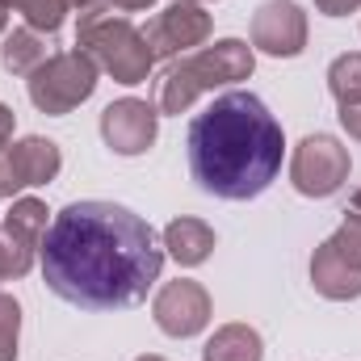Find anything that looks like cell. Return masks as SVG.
<instances>
[{"mask_svg":"<svg viewBox=\"0 0 361 361\" xmlns=\"http://www.w3.org/2000/svg\"><path fill=\"white\" fill-rule=\"evenodd\" d=\"M47 286L80 311H122L160 281L164 248L147 219L118 202L63 206L38 248Z\"/></svg>","mask_w":361,"mask_h":361,"instance_id":"cell-1","label":"cell"},{"mask_svg":"<svg viewBox=\"0 0 361 361\" xmlns=\"http://www.w3.org/2000/svg\"><path fill=\"white\" fill-rule=\"evenodd\" d=\"M185 147H189V173L206 193L223 202H248L277 180L286 135L261 97L223 92L214 97L210 109H202L189 122Z\"/></svg>","mask_w":361,"mask_h":361,"instance_id":"cell-2","label":"cell"},{"mask_svg":"<svg viewBox=\"0 0 361 361\" xmlns=\"http://www.w3.org/2000/svg\"><path fill=\"white\" fill-rule=\"evenodd\" d=\"M76 47L101 72H109L118 85H143L152 76V68H156V55H152L143 30L130 25L126 17H118L109 0H97L80 13Z\"/></svg>","mask_w":361,"mask_h":361,"instance_id":"cell-3","label":"cell"},{"mask_svg":"<svg viewBox=\"0 0 361 361\" xmlns=\"http://www.w3.org/2000/svg\"><path fill=\"white\" fill-rule=\"evenodd\" d=\"M257 68V55L248 42L240 38H219L214 47L189 55L169 68V76L160 80V109L164 114H185L202 92L219 89V85H235V80H248Z\"/></svg>","mask_w":361,"mask_h":361,"instance_id":"cell-4","label":"cell"},{"mask_svg":"<svg viewBox=\"0 0 361 361\" xmlns=\"http://www.w3.org/2000/svg\"><path fill=\"white\" fill-rule=\"evenodd\" d=\"M97 63H92L89 55L76 47V51H59V55H51L34 76H25L30 80V101L42 109V114H51V118H63V114H72L76 105H85L92 92H97Z\"/></svg>","mask_w":361,"mask_h":361,"instance_id":"cell-5","label":"cell"},{"mask_svg":"<svg viewBox=\"0 0 361 361\" xmlns=\"http://www.w3.org/2000/svg\"><path fill=\"white\" fill-rule=\"evenodd\" d=\"M349 147L332 135H307L298 147H294V160H290V180L302 197H332L345 180H349Z\"/></svg>","mask_w":361,"mask_h":361,"instance_id":"cell-6","label":"cell"},{"mask_svg":"<svg viewBox=\"0 0 361 361\" xmlns=\"http://www.w3.org/2000/svg\"><path fill=\"white\" fill-rule=\"evenodd\" d=\"M210 30H214V21H210V13L202 4L177 0L164 13L152 17V25L143 30V38H147V47H152L156 59H177L189 47H202L210 38Z\"/></svg>","mask_w":361,"mask_h":361,"instance_id":"cell-7","label":"cell"},{"mask_svg":"<svg viewBox=\"0 0 361 361\" xmlns=\"http://www.w3.org/2000/svg\"><path fill=\"white\" fill-rule=\"evenodd\" d=\"M152 315H156V328L164 336L189 341V336H197L210 324V294H206L202 281L177 277V281L160 286V294L152 302Z\"/></svg>","mask_w":361,"mask_h":361,"instance_id":"cell-8","label":"cell"},{"mask_svg":"<svg viewBox=\"0 0 361 361\" xmlns=\"http://www.w3.org/2000/svg\"><path fill=\"white\" fill-rule=\"evenodd\" d=\"M156 130H160V114L139 97H122L101 109V139L118 156H143L156 143Z\"/></svg>","mask_w":361,"mask_h":361,"instance_id":"cell-9","label":"cell"},{"mask_svg":"<svg viewBox=\"0 0 361 361\" xmlns=\"http://www.w3.org/2000/svg\"><path fill=\"white\" fill-rule=\"evenodd\" d=\"M252 47L273 59H294L307 47V13L294 0H269L252 17Z\"/></svg>","mask_w":361,"mask_h":361,"instance_id":"cell-10","label":"cell"},{"mask_svg":"<svg viewBox=\"0 0 361 361\" xmlns=\"http://www.w3.org/2000/svg\"><path fill=\"white\" fill-rule=\"evenodd\" d=\"M311 286L324 294V298H332V302H349V298H361V269L357 265H349L328 240L315 248V257H311Z\"/></svg>","mask_w":361,"mask_h":361,"instance_id":"cell-11","label":"cell"},{"mask_svg":"<svg viewBox=\"0 0 361 361\" xmlns=\"http://www.w3.org/2000/svg\"><path fill=\"white\" fill-rule=\"evenodd\" d=\"M8 156H13V169H17L21 185H47V180L59 177V169H63L59 143L42 139V135H25L21 143L8 147Z\"/></svg>","mask_w":361,"mask_h":361,"instance_id":"cell-12","label":"cell"},{"mask_svg":"<svg viewBox=\"0 0 361 361\" xmlns=\"http://www.w3.org/2000/svg\"><path fill=\"white\" fill-rule=\"evenodd\" d=\"M164 248H169V257L177 265L193 269V265L210 261V252H214V227L202 223V219H173L164 227Z\"/></svg>","mask_w":361,"mask_h":361,"instance_id":"cell-13","label":"cell"},{"mask_svg":"<svg viewBox=\"0 0 361 361\" xmlns=\"http://www.w3.org/2000/svg\"><path fill=\"white\" fill-rule=\"evenodd\" d=\"M202 361H265V341L248 324H223L206 341Z\"/></svg>","mask_w":361,"mask_h":361,"instance_id":"cell-14","label":"cell"},{"mask_svg":"<svg viewBox=\"0 0 361 361\" xmlns=\"http://www.w3.org/2000/svg\"><path fill=\"white\" fill-rule=\"evenodd\" d=\"M47 202H38V197H17L13 202V210L4 214V223H0V231H8L13 240H21L25 248H42V240H47Z\"/></svg>","mask_w":361,"mask_h":361,"instance_id":"cell-15","label":"cell"},{"mask_svg":"<svg viewBox=\"0 0 361 361\" xmlns=\"http://www.w3.org/2000/svg\"><path fill=\"white\" fill-rule=\"evenodd\" d=\"M0 59H4V68H8L13 76H34L51 55H47L42 34H38V30H30V25H21V30H13V34L4 38Z\"/></svg>","mask_w":361,"mask_h":361,"instance_id":"cell-16","label":"cell"},{"mask_svg":"<svg viewBox=\"0 0 361 361\" xmlns=\"http://www.w3.org/2000/svg\"><path fill=\"white\" fill-rule=\"evenodd\" d=\"M328 89H332V97H336L341 105L361 101V55L357 51H353V55H341V59L328 68Z\"/></svg>","mask_w":361,"mask_h":361,"instance_id":"cell-17","label":"cell"},{"mask_svg":"<svg viewBox=\"0 0 361 361\" xmlns=\"http://www.w3.org/2000/svg\"><path fill=\"white\" fill-rule=\"evenodd\" d=\"M17 13H25V25L38 30V34H55L63 25V13L68 4L63 0H8Z\"/></svg>","mask_w":361,"mask_h":361,"instance_id":"cell-18","label":"cell"},{"mask_svg":"<svg viewBox=\"0 0 361 361\" xmlns=\"http://www.w3.org/2000/svg\"><path fill=\"white\" fill-rule=\"evenodd\" d=\"M34 248H25L21 240H13L8 231H0V281H17L34 269Z\"/></svg>","mask_w":361,"mask_h":361,"instance_id":"cell-19","label":"cell"},{"mask_svg":"<svg viewBox=\"0 0 361 361\" xmlns=\"http://www.w3.org/2000/svg\"><path fill=\"white\" fill-rule=\"evenodd\" d=\"M17 336H21V302L13 294H0V361H17Z\"/></svg>","mask_w":361,"mask_h":361,"instance_id":"cell-20","label":"cell"},{"mask_svg":"<svg viewBox=\"0 0 361 361\" xmlns=\"http://www.w3.org/2000/svg\"><path fill=\"white\" fill-rule=\"evenodd\" d=\"M328 244H332L349 265H357V269H361V223H357V219H345V223L328 235Z\"/></svg>","mask_w":361,"mask_h":361,"instance_id":"cell-21","label":"cell"},{"mask_svg":"<svg viewBox=\"0 0 361 361\" xmlns=\"http://www.w3.org/2000/svg\"><path fill=\"white\" fill-rule=\"evenodd\" d=\"M17 189H25V185H21V177H17V169H13L8 147H0V197H13Z\"/></svg>","mask_w":361,"mask_h":361,"instance_id":"cell-22","label":"cell"},{"mask_svg":"<svg viewBox=\"0 0 361 361\" xmlns=\"http://www.w3.org/2000/svg\"><path fill=\"white\" fill-rule=\"evenodd\" d=\"M315 8H319L324 17H349V13L361 8V0H315Z\"/></svg>","mask_w":361,"mask_h":361,"instance_id":"cell-23","label":"cell"},{"mask_svg":"<svg viewBox=\"0 0 361 361\" xmlns=\"http://www.w3.org/2000/svg\"><path fill=\"white\" fill-rule=\"evenodd\" d=\"M341 126H345L353 139H361V101H353V105H341Z\"/></svg>","mask_w":361,"mask_h":361,"instance_id":"cell-24","label":"cell"},{"mask_svg":"<svg viewBox=\"0 0 361 361\" xmlns=\"http://www.w3.org/2000/svg\"><path fill=\"white\" fill-rule=\"evenodd\" d=\"M13 122H17V114H13L8 105H0V147H8V139H13Z\"/></svg>","mask_w":361,"mask_h":361,"instance_id":"cell-25","label":"cell"},{"mask_svg":"<svg viewBox=\"0 0 361 361\" xmlns=\"http://www.w3.org/2000/svg\"><path fill=\"white\" fill-rule=\"evenodd\" d=\"M114 8H122V13H139V8H152L156 0H109Z\"/></svg>","mask_w":361,"mask_h":361,"instance_id":"cell-26","label":"cell"},{"mask_svg":"<svg viewBox=\"0 0 361 361\" xmlns=\"http://www.w3.org/2000/svg\"><path fill=\"white\" fill-rule=\"evenodd\" d=\"M345 219H357V223H361V189L349 197V210H345Z\"/></svg>","mask_w":361,"mask_h":361,"instance_id":"cell-27","label":"cell"},{"mask_svg":"<svg viewBox=\"0 0 361 361\" xmlns=\"http://www.w3.org/2000/svg\"><path fill=\"white\" fill-rule=\"evenodd\" d=\"M4 25H8V0H0V34H4Z\"/></svg>","mask_w":361,"mask_h":361,"instance_id":"cell-28","label":"cell"},{"mask_svg":"<svg viewBox=\"0 0 361 361\" xmlns=\"http://www.w3.org/2000/svg\"><path fill=\"white\" fill-rule=\"evenodd\" d=\"M63 4H68V8H80V13H85L89 4H97V0H63Z\"/></svg>","mask_w":361,"mask_h":361,"instance_id":"cell-29","label":"cell"},{"mask_svg":"<svg viewBox=\"0 0 361 361\" xmlns=\"http://www.w3.org/2000/svg\"><path fill=\"white\" fill-rule=\"evenodd\" d=\"M135 361H164V357H156V353H143V357H135Z\"/></svg>","mask_w":361,"mask_h":361,"instance_id":"cell-30","label":"cell"},{"mask_svg":"<svg viewBox=\"0 0 361 361\" xmlns=\"http://www.w3.org/2000/svg\"><path fill=\"white\" fill-rule=\"evenodd\" d=\"M189 4H206V0H189Z\"/></svg>","mask_w":361,"mask_h":361,"instance_id":"cell-31","label":"cell"}]
</instances>
